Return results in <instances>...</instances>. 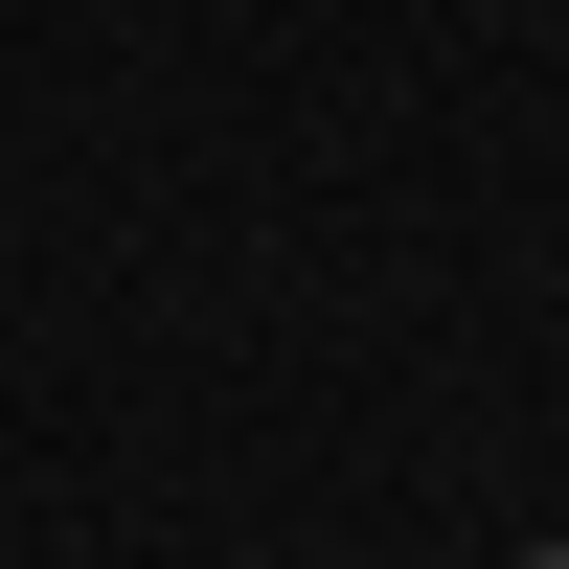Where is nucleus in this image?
I'll return each mask as SVG.
<instances>
[{
	"instance_id": "obj_1",
	"label": "nucleus",
	"mask_w": 569,
	"mask_h": 569,
	"mask_svg": "<svg viewBox=\"0 0 569 569\" xmlns=\"http://www.w3.org/2000/svg\"><path fill=\"white\" fill-rule=\"evenodd\" d=\"M525 569H569V547H525Z\"/></svg>"
}]
</instances>
